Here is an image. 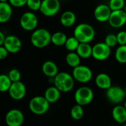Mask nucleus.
I'll return each mask as SVG.
<instances>
[{
	"instance_id": "3",
	"label": "nucleus",
	"mask_w": 126,
	"mask_h": 126,
	"mask_svg": "<svg viewBox=\"0 0 126 126\" xmlns=\"http://www.w3.org/2000/svg\"><path fill=\"white\" fill-rule=\"evenodd\" d=\"M54 84L61 92H69L74 87V78L67 72H59L54 78Z\"/></svg>"
},
{
	"instance_id": "24",
	"label": "nucleus",
	"mask_w": 126,
	"mask_h": 126,
	"mask_svg": "<svg viewBox=\"0 0 126 126\" xmlns=\"http://www.w3.org/2000/svg\"><path fill=\"white\" fill-rule=\"evenodd\" d=\"M66 61L67 64L69 66H71L72 68H75V67L80 65V57L77 52H70L69 53L67 54V55L66 57Z\"/></svg>"
},
{
	"instance_id": "16",
	"label": "nucleus",
	"mask_w": 126,
	"mask_h": 126,
	"mask_svg": "<svg viewBox=\"0 0 126 126\" xmlns=\"http://www.w3.org/2000/svg\"><path fill=\"white\" fill-rule=\"evenodd\" d=\"M13 14L11 6L6 2L1 1L0 3V22L5 23L8 21Z\"/></svg>"
},
{
	"instance_id": "22",
	"label": "nucleus",
	"mask_w": 126,
	"mask_h": 126,
	"mask_svg": "<svg viewBox=\"0 0 126 126\" xmlns=\"http://www.w3.org/2000/svg\"><path fill=\"white\" fill-rule=\"evenodd\" d=\"M76 52L82 58H89L92 56V47L89 43H80Z\"/></svg>"
},
{
	"instance_id": "21",
	"label": "nucleus",
	"mask_w": 126,
	"mask_h": 126,
	"mask_svg": "<svg viewBox=\"0 0 126 126\" xmlns=\"http://www.w3.org/2000/svg\"><path fill=\"white\" fill-rule=\"evenodd\" d=\"M76 21V16L72 11H66L61 16V23L66 27L72 26Z\"/></svg>"
},
{
	"instance_id": "1",
	"label": "nucleus",
	"mask_w": 126,
	"mask_h": 126,
	"mask_svg": "<svg viewBox=\"0 0 126 126\" xmlns=\"http://www.w3.org/2000/svg\"><path fill=\"white\" fill-rule=\"evenodd\" d=\"M74 36L80 41V43H89L94 36L95 31L92 26L89 24L83 23L78 24L74 30Z\"/></svg>"
},
{
	"instance_id": "35",
	"label": "nucleus",
	"mask_w": 126,
	"mask_h": 126,
	"mask_svg": "<svg viewBox=\"0 0 126 126\" xmlns=\"http://www.w3.org/2000/svg\"><path fill=\"white\" fill-rule=\"evenodd\" d=\"M9 52L4 46H0V59L3 60L6 58L8 55Z\"/></svg>"
},
{
	"instance_id": "26",
	"label": "nucleus",
	"mask_w": 126,
	"mask_h": 126,
	"mask_svg": "<svg viewBox=\"0 0 126 126\" xmlns=\"http://www.w3.org/2000/svg\"><path fill=\"white\" fill-rule=\"evenodd\" d=\"M12 83L13 82L8 75H0V91L1 92H8L11 86Z\"/></svg>"
},
{
	"instance_id": "5",
	"label": "nucleus",
	"mask_w": 126,
	"mask_h": 126,
	"mask_svg": "<svg viewBox=\"0 0 126 126\" xmlns=\"http://www.w3.org/2000/svg\"><path fill=\"white\" fill-rule=\"evenodd\" d=\"M93 91L87 86H82L79 88L75 94V102L77 104H79L82 106L89 105L93 100Z\"/></svg>"
},
{
	"instance_id": "36",
	"label": "nucleus",
	"mask_w": 126,
	"mask_h": 126,
	"mask_svg": "<svg viewBox=\"0 0 126 126\" xmlns=\"http://www.w3.org/2000/svg\"><path fill=\"white\" fill-rule=\"evenodd\" d=\"M6 39V37L4 36V35L3 34L2 32H0V46L3 45L4 43V41Z\"/></svg>"
},
{
	"instance_id": "4",
	"label": "nucleus",
	"mask_w": 126,
	"mask_h": 126,
	"mask_svg": "<svg viewBox=\"0 0 126 126\" xmlns=\"http://www.w3.org/2000/svg\"><path fill=\"white\" fill-rule=\"evenodd\" d=\"M50 103L45 98V97L37 96L31 99L29 103L30 110L35 114L42 115L49 110Z\"/></svg>"
},
{
	"instance_id": "39",
	"label": "nucleus",
	"mask_w": 126,
	"mask_h": 126,
	"mask_svg": "<svg viewBox=\"0 0 126 126\" xmlns=\"http://www.w3.org/2000/svg\"><path fill=\"white\" fill-rule=\"evenodd\" d=\"M124 10H125V12L126 13V4L125 5V7H124Z\"/></svg>"
},
{
	"instance_id": "23",
	"label": "nucleus",
	"mask_w": 126,
	"mask_h": 126,
	"mask_svg": "<svg viewBox=\"0 0 126 126\" xmlns=\"http://www.w3.org/2000/svg\"><path fill=\"white\" fill-rule=\"evenodd\" d=\"M66 35L62 32H56L53 35H52V43L58 47L64 46L66 40H67Z\"/></svg>"
},
{
	"instance_id": "20",
	"label": "nucleus",
	"mask_w": 126,
	"mask_h": 126,
	"mask_svg": "<svg viewBox=\"0 0 126 126\" xmlns=\"http://www.w3.org/2000/svg\"><path fill=\"white\" fill-rule=\"evenodd\" d=\"M61 92L55 86H50L45 91L44 97L50 103H55L59 100L61 97Z\"/></svg>"
},
{
	"instance_id": "31",
	"label": "nucleus",
	"mask_w": 126,
	"mask_h": 126,
	"mask_svg": "<svg viewBox=\"0 0 126 126\" xmlns=\"http://www.w3.org/2000/svg\"><path fill=\"white\" fill-rule=\"evenodd\" d=\"M41 0H27V5L32 10H39L41 5Z\"/></svg>"
},
{
	"instance_id": "17",
	"label": "nucleus",
	"mask_w": 126,
	"mask_h": 126,
	"mask_svg": "<svg viewBox=\"0 0 126 126\" xmlns=\"http://www.w3.org/2000/svg\"><path fill=\"white\" fill-rule=\"evenodd\" d=\"M43 73L49 78H55L58 73V69L57 65L51 61H47L44 62L42 65Z\"/></svg>"
},
{
	"instance_id": "9",
	"label": "nucleus",
	"mask_w": 126,
	"mask_h": 126,
	"mask_svg": "<svg viewBox=\"0 0 126 126\" xmlns=\"http://www.w3.org/2000/svg\"><path fill=\"white\" fill-rule=\"evenodd\" d=\"M106 97L111 103L119 104L124 100L126 97V91L120 86H111L106 91Z\"/></svg>"
},
{
	"instance_id": "18",
	"label": "nucleus",
	"mask_w": 126,
	"mask_h": 126,
	"mask_svg": "<svg viewBox=\"0 0 126 126\" xmlns=\"http://www.w3.org/2000/svg\"><path fill=\"white\" fill-rule=\"evenodd\" d=\"M95 83L97 87L106 90L112 86L111 78L106 73H100L97 75L95 78Z\"/></svg>"
},
{
	"instance_id": "2",
	"label": "nucleus",
	"mask_w": 126,
	"mask_h": 126,
	"mask_svg": "<svg viewBox=\"0 0 126 126\" xmlns=\"http://www.w3.org/2000/svg\"><path fill=\"white\" fill-rule=\"evenodd\" d=\"M30 41L34 47L44 48L52 42V35L46 29H38L32 33Z\"/></svg>"
},
{
	"instance_id": "6",
	"label": "nucleus",
	"mask_w": 126,
	"mask_h": 126,
	"mask_svg": "<svg viewBox=\"0 0 126 126\" xmlns=\"http://www.w3.org/2000/svg\"><path fill=\"white\" fill-rule=\"evenodd\" d=\"M61 8L59 0H42L40 11L45 16H53L56 15Z\"/></svg>"
},
{
	"instance_id": "32",
	"label": "nucleus",
	"mask_w": 126,
	"mask_h": 126,
	"mask_svg": "<svg viewBox=\"0 0 126 126\" xmlns=\"http://www.w3.org/2000/svg\"><path fill=\"white\" fill-rule=\"evenodd\" d=\"M8 76L10 78V80H12V82H16V81H19L21 80V73L16 69H11L8 74Z\"/></svg>"
},
{
	"instance_id": "25",
	"label": "nucleus",
	"mask_w": 126,
	"mask_h": 126,
	"mask_svg": "<svg viewBox=\"0 0 126 126\" xmlns=\"http://www.w3.org/2000/svg\"><path fill=\"white\" fill-rule=\"evenodd\" d=\"M115 58L120 63H126V44L120 45L115 52Z\"/></svg>"
},
{
	"instance_id": "40",
	"label": "nucleus",
	"mask_w": 126,
	"mask_h": 126,
	"mask_svg": "<svg viewBox=\"0 0 126 126\" xmlns=\"http://www.w3.org/2000/svg\"><path fill=\"white\" fill-rule=\"evenodd\" d=\"M125 91H126V89H125Z\"/></svg>"
},
{
	"instance_id": "15",
	"label": "nucleus",
	"mask_w": 126,
	"mask_h": 126,
	"mask_svg": "<svg viewBox=\"0 0 126 126\" xmlns=\"http://www.w3.org/2000/svg\"><path fill=\"white\" fill-rule=\"evenodd\" d=\"M1 46H4L10 53H16L21 48V41L16 35H8Z\"/></svg>"
},
{
	"instance_id": "11",
	"label": "nucleus",
	"mask_w": 126,
	"mask_h": 126,
	"mask_svg": "<svg viewBox=\"0 0 126 126\" xmlns=\"http://www.w3.org/2000/svg\"><path fill=\"white\" fill-rule=\"evenodd\" d=\"M24 121L23 113L18 109L9 111L5 117V122L8 126H21Z\"/></svg>"
},
{
	"instance_id": "19",
	"label": "nucleus",
	"mask_w": 126,
	"mask_h": 126,
	"mask_svg": "<svg viewBox=\"0 0 126 126\" xmlns=\"http://www.w3.org/2000/svg\"><path fill=\"white\" fill-rule=\"evenodd\" d=\"M113 119L118 123H125L126 122V109L125 106L117 105L112 110Z\"/></svg>"
},
{
	"instance_id": "28",
	"label": "nucleus",
	"mask_w": 126,
	"mask_h": 126,
	"mask_svg": "<svg viewBox=\"0 0 126 126\" xmlns=\"http://www.w3.org/2000/svg\"><path fill=\"white\" fill-rule=\"evenodd\" d=\"M79 44H80V41L75 36H72V37L67 38L66 42L64 46L67 50L70 52H74V51H76Z\"/></svg>"
},
{
	"instance_id": "27",
	"label": "nucleus",
	"mask_w": 126,
	"mask_h": 126,
	"mask_svg": "<svg viewBox=\"0 0 126 126\" xmlns=\"http://www.w3.org/2000/svg\"><path fill=\"white\" fill-rule=\"evenodd\" d=\"M83 114H84V111H83V107L82 106L79 104H77L75 106H73L70 112L71 117L75 120H80L83 117Z\"/></svg>"
},
{
	"instance_id": "12",
	"label": "nucleus",
	"mask_w": 126,
	"mask_h": 126,
	"mask_svg": "<svg viewBox=\"0 0 126 126\" xmlns=\"http://www.w3.org/2000/svg\"><path fill=\"white\" fill-rule=\"evenodd\" d=\"M26 92L25 85L20 80L13 82L8 91L10 97L16 100H20L23 99L25 97Z\"/></svg>"
},
{
	"instance_id": "30",
	"label": "nucleus",
	"mask_w": 126,
	"mask_h": 126,
	"mask_svg": "<svg viewBox=\"0 0 126 126\" xmlns=\"http://www.w3.org/2000/svg\"><path fill=\"white\" fill-rule=\"evenodd\" d=\"M105 43L110 47H114L118 44L117 37L114 34H109L105 38Z\"/></svg>"
},
{
	"instance_id": "8",
	"label": "nucleus",
	"mask_w": 126,
	"mask_h": 126,
	"mask_svg": "<svg viewBox=\"0 0 126 126\" xmlns=\"http://www.w3.org/2000/svg\"><path fill=\"white\" fill-rule=\"evenodd\" d=\"M111 48L105 42L97 43L92 47V57L97 61L106 60L111 55Z\"/></svg>"
},
{
	"instance_id": "14",
	"label": "nucleus",
	"mask_w": 126,
	"mask_h": 126,
	"mask_svg": "<svg viewBox=\"0 0 126 126\" xmlns=\"http://www.w3.org/2000/svg\"><path fill=\"white\" fill-rule=\"evenodd\" d=\"M111 9L109 5L106 4H100L94 10V18L97 21L100 22H106L109 21L110 16L111 14Z\"/></svg>"
},
{
	"instance_id": "13",
	"label": "nucleus",
	"mask_w": 126,
	"mask_h": 126,
	"mask_svg": "<svg viewBox=\"0 0 126 126\" xmlns=\"http://www.w3.org/2000/svg\"><path fill=\"white\" fill-rule=\"evenodd\" d=\"M108 21L112 27L119 28L123 27L126 24V13L125 10H113Z\"/></svg>"
},
{
	"instance_id": "37",
	"label": "nucleus",
	"mask_w": 126,
	"mask_h": 126,
	"mask_svg": "<svg viewBox=\"0 0 126 126\" xmlns=\"http://www.w3.org/2000/svg\"><path fill=\"white\" fill-rule=\"evenodd\" d=\"M1 1H3V2H6L7 1H9V0H0Z\"/></svg>"
},
{
	"instance_id": "38",
	"label": "nucleus",
	"mask_w": 126,
	"mask_h": 126,
	"mask_svg": "<svg viewBox=\"0 0 126 126\" xmlns=\"http://www.w3.org/2000/svg\"><path fill=\"white\" fill-rule=\"evenodd\" d=\"M124 106H125V108L126 109V100L125 101V103H124Z\"/></svg>"
},
{
	"instance_id": "34",
	"label": "nucleus",
	"mask_w": 126,
	"mask_h": 126,
	"mask_svg": "<svg viewBox=\"0 0 126 126\" xmlns=\"http://www.w3.org/2000/svg\"><path fill=\"white\" fill-rule=\"evenodd\" d=\"M10 4H12L14 7H22L25 4H27V0H9Z\"/></svg>"
},
{
	"instance_id": "33",
	"label": "nucleus",
	"mask_w": 126,
	"mask_h": 126,
	"mask_svg": "<svg viewBox=\"0 0 126 126\" xmlns=\"http://www.w3.org/2000/svg\"><path fill=\"white\" fill-rule=\"evenodd\" d=\"M118 44L120 45H125L126 44V31H120L117 35Z\"/></svg>"
},
{
	"instance_id": "10",
	"label": "nucleus",
	"mask_w": 126,
	"mask_h": 126,
	"mask_svg": "<svg viewBox=\"0 0 126 126\" xmlns=\"http://www.w3.org/2000/svg\"><path fill=\"white\" fill-rule=\"evenodd\" d=\"M20 25L27 31L34 30L38 25V18L33 13L27 12L23 13L20 18Z\"/></svg>"
},
{
	"instance_id": "29",
	"label": "nucleus",
	"mask_w": 126,
	"mask_h": 126,
	"mask_svg": "<svg viewBox=\"0 0 126 126\" xmlns=\"http://www.w3.org/2000/svg\"><path fill=\"white\" fill-rule=\"evenodd\" d=\"M109 5L112 11L123 10L126 5V2L125 0H110Z\"/></svg>"
},
{
	"instance_id": "7",
	"label": "nucleus",
	"mask_w": 126,
	"mask_h": 126,
	"mask_svg": "<svg viewBox=\"0 0 126 126\" xmlns=\"http://www.w3.org/2000/svg\"><path fill=\"white\" fill-rule=\"evenodd\" d=\"M72 76L75 80L80 83H88L92 78V70L86 66H78L74 68L72 72Z\"/></svg>"
}]
</instances>
